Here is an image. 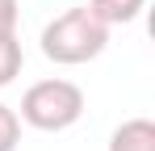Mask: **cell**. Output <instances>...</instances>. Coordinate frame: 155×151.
I'll use <instances>...</instances> for the list:
<instances>
[{
	"mask_svg": "<svg viewBox=\"0 0 155 151\" xmlns=\"http://www.w3.org/2000/svg\"><path fill=\"white\" fill-rule=\"evenodd\" d=\"M17 17H21V4L0 0V34H17Z\"/></svg>",
	"mask_w": 155,
	"mask_h": 151,
	"instance_id": "cell-7",
	"label": "cell"
},
{
	"mask_svg": "<svg viewBox=\"0 0 155 151\" xmlns=\"http://www.w3.org/2000/svg\"><path fill=\"white\" fill-rule=\"evenodd\" d=\"M21 63H25V50L17 42V34H0V88H8L21 76Z\"/></svg>",
	"mask_w": 155,
	"mask_h": 151,
	"instance_id": "cell-5",
	"label": "cell"
},
{
	"mask_svg": "<svg viewBox=\"0 0 155 151\" xmlns=\"http://www.w3.org/2000/svg\"><path fill=\"white\" fill-rule=\"evenodd\" d=\"M42 55L51 63H63V67H76V63H88L97 59L105 46H109V29H105L84 4L59 13L54 21L42 25Z\"/></svg>",
	"mask_w": 155,
	"mask_h": 151,
	"instance_id": "cell-1",
	"label": "cell"
},
{
	"mask_svg": "<svg viewBox=\"0 0 155 151\" xmlns=\"http://www.w3.org/2000/svg\"><path fill=\"white\" fill-rule=\"evenodd\" d=\"M25 126L34 130H46V134H59L67 126H76L84 118V88L71 84V80H38L29 84L25 97H21V113H17Z\"/></svg>",
	"mask_w": 155,
	"mask_h": 151,
	"instance_id": "cell-2",
	"label": "cell"
},
{
	"mask_svg": "<svg viewBox=\"0 0 155 151\" xmlns=\"http://www.w3.org/2000/svg\"><path fill=\"white\" fill-rule=\"evenodd\" d=\"M109 151H155V122L151 118H130L109 134Z\"/></svg>",
	"mask_w": 155,
	"mask_h": 151,
	"instance_id": "cell-3",
	"label": "cell"
},
{
	"mask_svg": "<svg viewBox=\"0 0 155 151\" xmlns=\"http://www.w3.org/2000/svg\"><path fill=\"white\" fill-rule=\"evenodd\" d=\"M17 143H21V118L0 101V151H17Z\"/></svg>",
	"mask_w": 155,
	"mask_h": 151,
	"instance_id": "cell-6",
	"label": "cell"
},
{
	"mask_svg": "<svg viewBox=\"0 0 155 151\" xmlns=\"http://www.w3.org/2000/svg\"><path fill=\"white\" fill-rule=\"evenodd\" d=\"M105 29H113V25H130L143 8H147V0H88L84 4Z\"/></svg>",
	"mask_w": 155,
	"mask_h": 151,
	"instance_id": "cell-4",
	"label": "cell"
}]
</instances>
